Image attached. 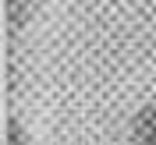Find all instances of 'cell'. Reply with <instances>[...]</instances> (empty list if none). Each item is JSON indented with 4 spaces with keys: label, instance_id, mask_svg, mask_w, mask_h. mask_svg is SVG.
<instances>
[{
    "label": "cell",
    "instance_id": "6da1fadb",
    "mask_svg": "<svg viewBox=\"0 0 156 145\" xmlns=\"http://www.w3.org/2000/svg\"><path fill=\"white\" fill-rule=\"evenodd\" d=\"M135 135L138 145H156V106H146L135 117Z\"/></svg>",
    "mask_w": 156,
    "mask_h": 145
},
{
    "label": "cell",
    "instance_id": "7a4b0ae2",
    "mask_svg": "<svg viewBox=\"0 0 156 145\" xmlns=\"http://www.w3.org/2000/svg\"><path fill=\"white\" fill-rule=\"evenodd\" d=\"M32 4H36V0H4V11H7V18L14 21V25H21L25 14L32 11Z\"/></svg>",
    "mask_w": 156,
    "mask_h": 145
}]
</instances>
